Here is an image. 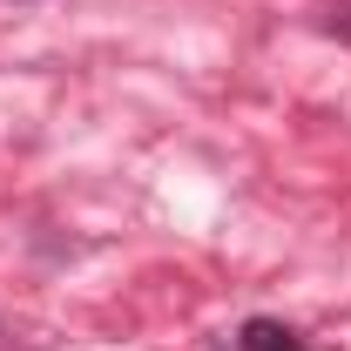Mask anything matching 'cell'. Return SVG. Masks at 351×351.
Listing matches in <instances>:
<instances>
[{"label": "cell", "mask_w": 351, "mask_h": 351, "mask_svg": "<svg viewBox=\"0 0 351 351\" xmlns=\"http://www.w3.org/2000/svg\"><path fill=\"white\" fill-rule=\"evenodd\" d=\"M230 351H311V345L291 324H277V317H243L237 338H230Z\"/></svg>", "instance_id": "6da1fadb"}, {"label": "cell", "mask_w": 351, "mask_h": 351, "mask_svg": "<svg viewBox=\"0 0 351 351\" xmlns=\"http://www.w3.org/2000/svg\"><path fill=\"white\" fill-rule=\"evenodd\" d=\"M317 27H324V34H331V41H345V47H351V0H331V7H324V21H317Z\"/></svg>", "instance_id": "7a4b0ae2"}]
</instances>
